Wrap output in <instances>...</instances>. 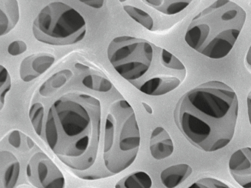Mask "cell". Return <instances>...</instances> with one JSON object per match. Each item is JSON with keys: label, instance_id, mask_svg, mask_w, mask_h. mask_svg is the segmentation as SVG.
Returning a JSON list of instances; mask_svg holds the SVG:
<instances>
[{"label": "cell", "instance_id": "1", "mask_svg": "<svg viewBox=\"0 0 251 188\" xmlns=\"http://www.w3.org/2000/svg\"><path fill=\"white\" fill-rule=\"evenodd\" d=\"M101 116L99 100L79 93L62 95L49 109L45 125L47 143L74 171H87L96 161Z\"/></svg>", "mask_w": 251, "mask_h": 188}, {"label": "cell", "instance_id": "2", "mask_svg": "<svg viewBox=\"0 0 251 188\" xmlns=\"http://www.w3.org/2000/svg\"><path fill=\"white\" fill-rule=\"evenodd\" d=\"M238 111L234 90L223 82L213 80L184 94L176 104L174 117L179 130L193 145L211 152L232 141Z\"/></svg>", "mask_w": 251, "mask_h": 188}, {"label": "cell", "instance_id": "3", "mask_svg": "<svg viewBox=\"0 0 251 188\" xmlns=\"http://www.w3.org/2000/svg\"><path fill=\"white\" fill-rule=\"evenodd\" d=\"M246 18L245 9L234 2L214 1L193 18L185 41L205 56L222 59L232 50Z\"/></svg>", "mask_w": 251, "mask_h": 188}, {"label": "cell", "instance_id": "4", "mask_svg": "<svg viewBox=\"0 0 251 188\" xmlns=\"http://www.w3.org/2000/svg\"><path fill=\"white\" fill-rule=\"evenodd\" d=\"M141 136L134 111L126 100L116 101L106 116L103 165L110 177L124 171L136 158Z\"/></svg>", "mask_w": 251, "mask_h": 188}, {"label": "cell", "instance_id": "5", "mask_svg": "<svg viewBox=\"0 0 251 188\" xmlns=\"http://www.w3.org/2000/svg\"><path fill=\"white\" fill-rule=\"evenodd\" d=\"M32 32L37 40L50 45L66 46L81 41L86 33V22L71 6L60 1L44 7L33 21Z\"/></svg>", "mask_w": 251, "mask_h": 188}, {"label": "cell", "instance_id": "6", "mask_svg": "<svg viewBox=\"0 0 251 188\" xmlns=\"http://www.w3.org/2000/svg\"><path fill=\"white\" fill-rule=\"evenodd\" d=\"M153 56L150 67L139 79L129 82L142 93L151 96L165 94L184 81L186 69L174 54L153 44Z\"/></svg>", "mask_w": 251, "mask_h": 188}, {"label": "cell", "instance_id": "7", "mask_svg": "<svg viewBox=\"0 0 251 188\" xmlns=\"http://www.w3.org/2000/svg\"><path fill=\"white\" fill-rule=\"evenodd\" d=\"M107 53L115 70L129 82L141 78L149 69L153 56V44L137 37L119 36L110 43Z\"/></svg>", "mask_w": 251, "mask_h": 188}, {"label": "cell", "instance_id": "8", "mask_svg": "<svg viewBox=\"0 0 251 188\" xmlns=\"http://www.w3.org/2000/svg\"><path fill=\"white\" fill-rule=\"evenodd\" d=\"M26 172L30 183L37 188H64L65 180L61 171L43 152L31 157Z\"/></svg>", "mask_w": 251, "mask_h": 188}, {"label": "cell", "instance_id": "9", "mask_svg": "<svg viewBox=\"0 0 251 188\" xmlns=\"http://www.w3.org/2000/svg\"><path fill=\"white\" fill-rule=\"evenodd\" d=\"M228 169L231 177L243 188H251V147L240 148L230 156Z\"/></svg>", "mask_w": 251, "mask_h": 188}, {"label": "cell", "instance_id": "10", "mask_svg": "<svg viewBox=\"0 0 251 188\" xmlns=\"http://www.w3.org/2000/svg\"><path fill=\"white\" fill-rule=\"evenodd\" d=\"M55 58L47 53L30 55L22 61L20 66L21 79L30 82L44 73L53 64Z\"/></svg>", "mask_w": 251, "mask_h": 188}, {"label": "cell", "instance_id": "11", "mask_svg": "<svg viewBox=\"0 0 251 188\" xmlns=\"http://www.w3.org/2000/svg\"><path fill=\"white\" fill-rule=\"evenodd\" d=\"M20 165L17 158L10 152L0 153V188H14L20 174Z\"/></svg>", "mask_w": 251, "mask_h": 188}, {"label": "cell", "instance_id": "12", "mask_svg": "<svg viewBox=\"0 0 251 188\" xmlns=\"http://www.w3.org/2000/svg\"><path fill=\"white\" fill-rule=\"evenodd\" d=\"M150 150L152 157L158 160L167 158L173 153V140L163 127H157L152 131L150 140Z\"/></svg>", "mask_w": 251, "mask_h": 188}, {"label": "cell", "instance_id": "13", "mask_svg": "<svg viewBox=\"0 0 251 188\" xmlns=\"http://www.w3.org/2000/svg\"><path fill=\"white\" fill-rule=\"evenodd\" d=\"M20 18L18 1L0 0V35L8 33L17 24Z\"/></svg>", "mask_w": 251, "mask_h": 188}, {"label": "cell", "instance_id": "14", "mask_svg": "<svg viewBox=\"0 0 251 188\" xmlns=\"http://www.w3.org/2000/svg\"><path fill=\"white\" fill-rule=\"evenodd\" d=\"M192 173V168L188 164L173 165L161 172V182L166 188H175L187 179Z\"/></svg>", "mask_w": 251, "mask_h": 188}, {"label": "cell", "instance_id": "15", "mask_svg": "<svg viewBox=\"0 0 251 188\" xmlns=\"http://www.w3.org/2000/svg\"><path fill=\"white\" fill-rule=\"evenodd\" d=\"M73 75L72 71L69 69L57 71L42 84L39 90L40 94L45 97L50 95L66 84Z\"/></svg>", "mask_w": 251, "mask_h": 188}, {"label": "cell", "instance_id": "16", "mask_svg": "<svg viewBox=\"0 0 251 188\" xmlns=\"http://www.w3.org/2000/svg\"><path fill=\"white\" fill-rule=\"evenodd\" d=\"M142 1L148 6L167 15H173L183 11L191 0H145Z\"/></svg>", "mask_w": 251, "mask_h": 188}, {"label": "cell", "instance_id": "17", "mask_svg": "<svg viewBox=\"0 0 251 188\" xmlns=\"http://www.w3.org/2000/svg\"><path fill=\"white\" fill-rule=\"evenodd\" d=\"M152 180L150 175L142 171L132 172L119 180L115 188H151Z\"/></svg>", "mask_w": 251, "mask_h": 188}, {"label": "cell", "instance_id": "18", "mask_svg": "<svg viewBox=\"0 0 251 188\" xmlns=\"http://www.w3.org/2000/svg\"><path fill=\"white\" fill-rule=\"evenodd\" d=\"M123 7L127 14L136 22L147 29L153 30V20L147 12L130 5H124Z\"/></svg>", "mask_w": 251, "mask_h": 188}, {"label": "cell", "instance_id": "19", "mask_svg": "<svg viewBox=\"0 0 251 188\" xmlns=\"http://www.w3.org/2000/svg\"><path fill=\"white\" fill-rule=\"evenodd\" d=\"M82 83L87 88L100 92L109 91L112 86L108 78L97 74H89L85 76Z\"/></svg>", "mask_w": 251, "mask_h": 188}, {"label": "cell", "instance_id": "20", "mask_svg": "<svg viewBox=\"0 0 251 188\" xmlns=\"http://www.w3.org/2000/svg\"><path fill=\"white\" fill-rule=\"evenodd\" d=\"M44 108L40 102L33 104L29 111V117L36 134L40 136L43 125Z\"/></svg>", "mask_w": 251, "mask_h": 188}, {"label": "cell", "instance_id": "21", "mask_svg": "<svg viewBox=\"0 0 251 188\" xmlns=\"http://www.w3.org/2000/svg\"><path fill=\"white\" fill-rule=\"evenodd\" d=\"M11 87V79L7 69L0 66V109L2 110L7 93Z\"/></svg>", "mask_w": 251, "mask_h": 188}, {"label": "cell", "instance_id": "22", "mask_svg": "<svg viewBox=\"0 0 251 188\" xmlns=\"http://www.w3.org/2000/svg\"><path fill=\"white\" fill-rule=\"evenodd\" d=\"M187 188H232L224 182L212 177L199 179Z\"/></svg>", "mask_w": 251, "mask_h": 188}, {"label": "cell", "instance_id": "23", "mask_svg": "<svg viewBox=\"0 0 251 188\" xmlns=\"http://www.w3.org/2000/svg\"><path fill=\"white\" fill-rule=\"evenodd\" d=\"M27 49V45L22 40L11 43L7 47V51L12 56H17L24 53Z\"/></svg>", "mask_w": 251, "mask_h": 188}, {"label": "cell", "instance_id": "24", "mask_svg": "<svg viewBox=\"0 0 251 188\" xmlns=\"http://www.w3.org/2000/svg\"><path fill=\"white\" fill-rule=\"evenodd\" d=\"M8 141L10 145L18 148L21 144V135L18 130L12 131L8 136Z\"/></svg>", "mask_w": 251, "mask_h": 188}, {"label": "cell", "instance_id": "25", "mask_svg": "<svg viewBox=\"0 0 251 188\" xmlns=\"http://www.w3.org/2000/svg\"><path fill=\"white\" fill-rule=\"evenodd\" d=\"M81 2L89 6L95 8H100L103 6L104 3L103 0H89Z\"/></svg>", "mask_w": 251, "mask_h": 188}, {"label": "cell", "instance_id": "26", "mask_svg": "<svg viewBox=\"0 0 251 188\" xmlns=\"http://www.w3.org/2000/svg\"><path fill=\"white\" fill-rule=\"evenodd\" d=\"M247 110L249 120L251 126V92L247 97Z\"/></svg>", "mask_w": 251, "mask_h": 188}, {"label": "cell", "instance_id": "27", "mask_svg": "<svg viewBox=\"0 0 251 188\" xmlns=\"http://www.w3.org/2000/svg\"><path fill=\"white\" fill-rule=\"evenodd\" d=\"M75 66L77 69L81 70H86L89 69L88 66L81 63H77L75 65Z\"/></svg>", "mask_w": 251, "mask_h": 188}, {"label": "cell", "instance_id": "28", "mask_svg": "<svg viewBox=\"0 0 251 188\" xmlns=\"http://www.w3.org/2000/svg\"><path fill=\"white\" fill-rule=\"evenodd\" d=\"M246 61L247 63L251 66V45L249 48L246 55Z\"/></svg>", "mask_w": 251, "mask_h": 188}, {"label": "cell", "instance_id": "29", "mask_svg": "<svg viewBox=\"0 0 251 188\" xmlns=\"http://www.w3.org/2000/svg\"><path fill=\"white\" fill-rule=\"evenodd\" d=\"M142 105H143L146 111L150 114H152V109L151 107L147 103L145 102H142Z\"/></svg>", "mask_w": 251, "mask_h": 188}, {"label": "cell", "instance_id": "30", "mask_svg": "<svg viewBox=\"0 0 251 188\" xmlns=\"http://www.w3.org/2000/svg\"><path fill=\"white\" fill-rule=\"evenodd\" d=\"M26 142L27 145L29 148H32L34 146V142L32 139L29 137H26Z\"/></svg>", "mask_w": 251, "mask_h": 188}, {"label": "cell", "instance_id": "31", "mask_svg": "<svg viewBox=\"0 0 251 188\" xmlns=\"http://www.w3.org/2000/svg\"></svg>", "mask_w": 251, "mask_h": 188}, {"label": "cell", "instance_id": "32", "mask_svg": "<svg viewBox=\"0 0 251 188\" xmlns=\"http://www.w3.org/2000/svg\"></svg>", "mask_w": 251, "mask_h": 188}]
</instances>
